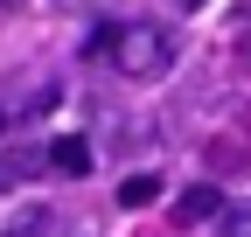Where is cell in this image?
I'll return each instance as SVG.
<instances>
[{
    "label": "cell",
    "mask_w": 251,
    "mask_h": 237,
    "mask_svg": "<svg viewBox=\"0 0 251 237\" xmlns=\"http://www.w3.org/2000/svg\"><path fill=\"white\" fill-rule=\"evenodd\" d=\"M112 63L126 70V77H168V63H175V42H168V28L161 21H133V28H119V49H112Z\"/></svg>",
    "instance_id": "cell-1"
},
{
    "label": "cell",
    "mask_w": 251,
    "mask_h": 237,
    "mask_svg": "<svg viewBox=\"0 0 251 237\" xmlns=\"http://www.w3.org/2000/svg\"><path fill=\"white\" fill-rule=\"evenodd\" d=\"M209 216H224V195H216V182H196V189H181L175 195V230H196Z\"/></svg>",
    "instance_id": "cell-2"
},
{
    "label": "cell",
    "mask_w": 251,
    "mask_h": 237,
    "mask_svg": "<svg viewBox=\"0 0 251 237\" xmlns=\"http://www.w3.org/2000/svg\"><path fill=\"white\" fill-rule=\"evenodd\" d=\"M56 174H70V182H77V174H91V140H77V133H63V140H49V154H42Z\"/></svg>",
    "instance_id": "cell-3"
},
{
    "label": "cell",
    "mask_w": 251,
    "mask_h": 237,
    "mask_svg": "<svg viewBox=\"0 0 251 237\" xmlns=\"http://www.w3.org/2000/svg\"><path fill=\"white\" fill-rule=\"evenodd\" d=\"M119 202H126V210H147V202H161V174H126V182H119Z\"/></svg>",
    "instance_id": "cell-4"
},
{
    "label": "cell",
    "mask_w": 251,
    "mask_h": 237,
    "mask_svg": "<svg viewBox=\"0 0 251 237\" xmlns=\"http://www.w3.org/2000/svg\"><path fill=\"white\" fill-rule=\"evenodd\" d=\"M35 174V154H0V189H21Z\"/></svg>",
    "instance_id": "cell-5"
},
{
    "label": "cell",
    "mask_w": 251,
    "mask_h": 237,
    "mask_svg": "<svg viewBox=\"0 0 251 237\" xmlns=\"http://www.w3.org/2000/svg\"><path fill=\"white\" fill-rule=\"evenodd\" d=\"M112 49H119V28L105 21V28H91V42H84V56H105V63H112Z\"/></svg>",
    "instance_id": "cell-6"
},
{
    "label": "cell",
    "mask_w": 251,
    "mask_h": 237,
    "mask_svg": "<svg viewBox=\"0 0 251 237\" xmlns=\"http://www.w3.org/2000/svg\"><path fill=\"white\" fill-rule=\"evenodd\" d=\"M216 223H224V237H251V202H244V210H224Z\"/></svg>",
    "instance_id": "cell-7"
},
{
    "label": "cell",
    "mask_w": 251,
    "mask_h": 237,
    "mask_svg": "<svg viewBox=\"0 0 251 237\" xmlns=\"http://www.w3.org/2000/svg\"><path fill=\"white\" fill-rule=\"evenodd\" d=\"M244 70H251V35H244Z\"/></svg>",
    "instance_id": "cell-8"
},
{
    "label": "cell",
    "mask_w": 251,
    "mask_h": 237,
    "mask_svg": "<svg viewBox=\"0 0 251 237\" xmlns=\"http://www.w3.org/2000/svg\"><path fill=\"white\" fill-rule=\"evenodd\" d=\"M0 7H21V0H0Z\"/></svg>",
    "instance_id": "cell-9"
},
{
    "label": "cell",
    "mask_w": 251,
    "mask_h": 237,
    "mask_svg": "<svg viewBox=\"0 0 251 237\" xmlns=\"http://www.w3.org/2000/svg\"><path fill=\"white\" fill-rule=\"evenodd\" d=\"M181 7H202V0H181Z\"/></svg>",
    "instance_id": "cell-10"
}]
</instances>
